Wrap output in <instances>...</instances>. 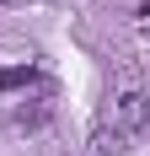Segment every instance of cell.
<instances>
[{
  "mask_svg": "<svg viewBox=\"0 0 150 156\" xmlns=\"http://www.w3.org/2000/svg\"><path fill=\"white\" fill-rule=\"evenodd\" d=\"M32 65H22V70H0V92H11V86H32Z\"/></svg>",
  "mask_w": 150,
  "mask_h": 156,
  "instance_id": "obj_3",
  "label": "cell"
},
{
  "mask_svg": "<svg viewBox=\"0 0 150 156\" xmlns=\"http://www.w3.org/2000/svg\"><path fill=\"white\" fill-rule=\"evenodd\" d=\"M0 5H27V0H0Z\"/></svg>",
  "mask_w": 150,
  "mask_h": 156,
  "instance_id": "obj_4",
  "label": "cell"
},
{
  "mask_svg": "<svg viewBox=\"0 0 150 156\" xmlns=\"http://www.w3.org/2000/svg\"><path fill=\"white\" fill-rule=\"evenodd\" d=\"M91 145H97V156H123V151H129V135L113 129V124H102L97 135H91Z\"/></svg>",
  "mask_w": 150,
  "mask_h": 156,
  "instance_id": "obj_2",
  "label": "cell"
},
{
  "mask_svg": "<svg viewBox=\"0 0 150 156\" xmlns=\"http://www.w3.org/2000/svg\"><path fill=\"white\" fill-rule=\"evenodd\" d=\"M150 124V102L139 86H123L118 97H113V129H123V135H139V129Z\"/></svg>",
  "mask_w": 150,
  "mask_h": 156,
  "instance_id": "obj_1",
  "label": "cell"
}]
</instances>
